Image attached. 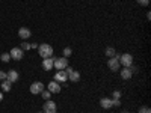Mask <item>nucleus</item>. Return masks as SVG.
<instances>
[{
    "mask_svg": "<svg viewBox=\"0 0 151 113\" xmlns=\"http://www.w3.org/2000/svg\"><path fill=\"white\" fill-rule=\"evenodd\" d=\"M71 54H73V50H71L70 47L64 48V57H68V56H71Z\"/></svg>",
    "mask_w": 151,
    "mask_h": 113,
    "instance_id": "nucleus-19",
    "label": "nucleus"
},
{
    "mask_svg": "<svg viewBox=\"0 0 151 113\" xmlns=\"http://www.w3.org/2000/svg\"><path fill=\"white\" fill-rule=\"evenodd\" d=\"M113 98L119 99V98H121V92H119V91H115V92H113Z\"/></svg>",
    "mask_w": 151,
    "mask_h": 113,
    "instance_id": "nucleus-25",
    "label": "nucleus"
},
{
    "mask_svg": "<svg viewBox=\"0 0 151 113\" xmlns=\"http://www.w3.org/2000/svg\"><path fill=\"white\" fill-rule=\"evenodd\" d=\"M53 62H55L53 57H47V59H44V60H42V68H44L45 71L53 69Z\"/></svg>",
    "mask_w": 151,
    "mask_h": 113,
    "instance_id": "nucleus-12",
    "label": "nucleus"
},
{
    "mask_svg": "<svg viewBox=\"0 0 151 113\" xmlns=\"http://www.w3.org/2000/svg\"><path fill=\"white\" fill-rule=\"evenodd\" d=\"M23 51H26V50H30V44L29 42H21V47H20Z\"/></svg>",
    "mask_w": 151,
    "mask_h": 113,
    "instance_id": "nucleus-20",
    "label": "nucleus"
},
{
    "mask_svg": "<svg viewBox=\"0 0 151 113\" xmlns=\"http://www.w3.org/2000/svg\"><path fill=\"white\" fill-rule=\"evenodd\" d=\"M9 56H11V59H14V60H21L23 56H24V51H23L20 47H14V48L11 50Z\"/></svg>",
    "mask_w": 151,
    "mask_h": 113,
    "instance_id": "nucleus-6",
    "label": "nucleus"
},
{
    "mask_svg": "<svg viewBox=\"0 0 151 113\" xmlns=\"http://www.w3.org/2000/svg\"><path fill=\"white\" fill-rule=\"evenodd\" d=\"M122 113H129V112H122Z\"/></svg>",
    "mask_w": 151,
    "mask_h": 113,
    "instance_id": "nucleus-29",
    "label": "nucleus"
},
{
    "mask_svg": "<svg viewBox=\"0 0 151 113\" xmlns=\"http://www.w3.org/2000/svg\"><path fill=\"white\" fill-rule=\"evenodd\" d=\"M40 113H44V112H40Z\"/></svg>",
    "mask_w": 151,
    "mask_h": 113,
    "instance_id": "nucleus-30",
    "label": "nucleus"
},
{
    "mask_svg": "<svg viewBox=\"0 0 151 113\" xmlns=\"http://www.w3.org/2000/svg\"><path fill=\"white\" fill-rule=\"evenodd\" d=\"M65 72H67V75H68V80H70V82H73V83H77V82L80 80V72L74 71L73 68L67 67V68H65Z\"/></svg>",
    "mask_w": 151,
    "mask_h": 113,
    "instance_id": "nucleus-3",
    "label": "nucleus"
},
{
    "mask_svg": "<svg viewBox=\"0 0 151 113\" xmlns=\"http://www.w3.org/2000/svg\"><path fill=\"white\" fill-rule=\"evenodd\" d=\"M38 53H40V56L44 57V59L52 57L53 56V47L50 44H41V45H38Z\"/></svg>",
    "mask_w": 151,
    "mask_h": 113,
    "instance_id": "nucleus-1",
    "label": "nucleus"
},
{
    "mask_svg": "<svg viewBox=\"0 0 151 113\" xmlns=\"http://www.w3.org/2000/svg\"><path fill=\"white\" fill-rule=\"evenodd\" d=\"M0 80H6V72L5 71H0Z\"/></svg>",
    "mask_w": 151,
    "mask_h": 113,
    "instance_id": "nucleus-26",
    "label": "nucleus"
},
{
    "mask_svg": "<svg viewBox=\"0 0 151 113\" xmlns=\"http://www.w3.org/2000/svg\"><path fill=\"white\" fill-rule=\"evenodd\" d=\"M67 67H68V57H59V59H55L53 62V68H56L58 71L65 69Z\"/></svg>",
    "mask_w": 151,
    "mask_h": 113,
    "instance_id": "nucleus-4",
    "label": "nucleus"
},
{
    "mask_svg": "<svg viewBox=\"0 0 151 113\" xmlns=\"http://www.w3.org/2000/svg\"><path fill=\"white\" fill-rule=\"evenodd\" d=\"M42 91H44V83H41V82H33V83L30 84V94L38 95V94H41Z\"/></svg>",
    "mask_w": 151,
    "mask_h": 113,
    "instance_id": "nucleus-7",
    "label": "nucleus"
},
{
    "mask_svg": "<svg viewBox=\"0 0 151 113\" xmlns=\"http://www.w3.org/2000/svg\"><path fill=\"white\" fill-rule=\"evenodd\" d=\"M32 48H38V44H35V42L30 44V50H32Z\"/></svg>",
    "mask_w": 151,
    "mask_h": 113,
    "instance_id": "nucleus-27",
    "label": "nucleus"
},
{
    "mask_svg": "<svg viewBox=\"0 0 151 113\" xmlns=\"http://www.w3.org/2000/svg\"><path fill=\"white\" fill-rule=\"evenodd\" d=\"M18 79H20V74H18V71H15V69H11L9 72H6V80H8L9 83H15V82H18Z\"/></svg>",
    "mask_w": 151,
    "mask_h": 113,
    "instance_id": "nucleus-9",
    "label": "nucleus"
},
{
    "mask_svg": "<svg viewBox=\"0 0 151 113\" xmlns=\"http://www.w3.org/2000/svg\"><path fill=\"white\" fill-rule=\"evenodd\" d=\"M107 67L112 69V71H118L119 69V54H115L113 57H110L109 59V62H107Z\"/></svg>",
    "mask_w": 151,
    "mask_h": 113,
    "instance_id": "nucleus-5",
    "label": "nucleus"
},
{
    "mask_svg": "<svg viewBox=\"0 0 151 113\" xmlns=\"http://www.w3.org/2000/svg\"><path fill=\"white\" fill-rule=\"evenodd\" d=\"M44 113H56V103L52 99H47L44 104Z\"/></svg>",
    "mask_w": 151,
    "mask_h": 113,
    "instance_id": "nucleus-10",
    "label": "nucleus"
},
{
    "mask_svg": "<svg viewBox=\"0 0 151 113\" xmlns=\"http://www.w3.org/2000/svg\"><path fill=\"white\" fill-rule=\"evenodd\" d=\"M41 97L47 101V99H50V97H52V92H50L48 89H47V91H42V92H41Z\"/></svg>",
    "mask_w": 151,
    "mask_h": 113,
    "instance_id": "nucleus-18",
    "label": "nucleus"
},
{
    "mask_svg": "<svg viewBox=\"0 0 151 113\" xmlns=\"http://www.w3.org/2000/svg\"><path fill=\"white\" fill-rule=\"evenodd\" d=\"M100 106L103 109H110L112 107V99L110 98H101L100 99Z\"/></svg>",
    "mask_w": 151,
    "mask_h": 113,
    "instance_id": "nucleus-14",
    "label": "nucleus"
},
{
    "mask_svg": "<svg viewBox=\"0 0 151 113\" xmlns=\"http://www.w3.org/2000/svg\"><path fill=\"white\" fill-rule=\"evenodd\" d=\"M2 99H3V94H0V101H2Z\"/></svg>",
    "mask_w": 151,
    "mask_h": 113,
    "instance_id": "nucleus-28",
    "label": "nucleus"
},
{
    "mask_svg": "<svg viewBox=\"0 0 151 113\" xmlns=\"http://www.w3.org/2000/svg\"><path fill=\"white\" fill-rule=\"evenodd\" d=\"M55 82H58V83H64V82H68V75H67V72H65V69H60V71H58L56 74H55Z\"/></svg>",
    "mask_w": 151,
    "mask_h": 113,
    "instance_id": "nucleus-8",
    "label": "nucleus"
},
{
    "mask_svg": "<svg viewBox=\"0 0 151 113\" xmlns=\"http://www.w3.org/2000/svg\"><path fill=\"white\" fill-rule=\"evenodd\" d=\"M30 30L27 27H20L18 29V36L21 38V39H27V38H30Z\"/></svg>",
    "mask_w": 151,
    "mask_h": 113,
    "instance_id": "nucleus-13",
    "label": "nucleus"
},
{
    "mask_svg": "<svg viewBox=\"0 0 151 113\" xmlns=\"http://www.w3.org/2000/svg\"><path fill=\"white\" fill-rule=\"evenodd\" d=\"M137 3H139L141 6H148V3H150V0H137Z\"/></svg>",
    "mask_w": 151,
    "mask_h": 113,
    "instance_id": "nucleus-24",
    "label": "nucleus"
},
{
    "mask_svg": "<svg viewBox=\"0 0 151 113\" xmlns=\"http://www.w3.org/2000/svg\"><path fill=\"white\" fill-rule=\"evenodd\" d=\"M132 75H133V74H132L130 68H124V69H121V77H122L124 80H129Z\"/></svg>",
    "mask_w": 151,
    "mask_h": 113,
    "instance_id": "nucleus-15",
    "label": "nucleus"
},
{
    "mask_svg": "<svg viewBox=\"0 0 151 113\" xmlns=\"http://www.w3.org/2000/svg\"><path fill=\"white\" fill-rule=\"evenodd\" d=\"M115 54H116L115 48H112V47H107V48H106V56H107V57H113Z\"/></svg>",
    "mask_w": 151,
    "mask_h": 113,
    "instance_id": "nucleus-17",
    "label": "nucleus"
},
{
    "mask_svg": "<svg viewBox=\"0 0 151 113\" xmlns=\"http://www.w3.org/2000/svg\"><path fill=\"white\" fill-rule=\"evenodd\" d=\"M47 87H48V91L52 92V94H59L60 92V84L58 82H50Z\"/></svg>",
    "mask_w": 151,
    "mask_h": 113,
    "instance_id": "nucleus-11",
    "label": "nucleus"
},
{
    "mask_svg": "<svg viewBox=\"0 0 151 113\" xmlns=\"http://www.w3.org/2000/svg\"><path fill=\"white\" fill-rule=\"evenodd\" d=\"M113 106L119 107V106H121V101H119V99H116V98H113V99H112V107H113Z\"/></svg>",
    "mask_w": 151,
    "mask_h": 113,
    "instance_id": "nucleus-22",
    "label": "nucleus"
},
{
    "mask_svg": "<svg viewBox=\"0 0 151 113\" xmlns=\"http://www.w3.org/2000/svg\"><path fill=\"white\" fill-rule=\"evenodd\" d=\"M0 59H2V62H9L11 56H9V53H3L2 56H0Z\"/></svg>",
    "mask_w": 151,
    "mask_h": 113,
    "instance_id": "nucleus-21",
    "label": "nucleus"
},
{
    "mask_svg": "<svg viewBox=\"0 0 151 113\" xmlns=\"http://www.w3.org/2000/svg\"><path fill=\"white\" fill-rule=\"evenodd\" d=\"M139 113H151V112H150V109H148L147 106H142V107L139 109Z\"/></svg>",
    "mask_w": 151,
    "mask_h": 113,
    "instance_id": "nucleus-23",
    "label": "nucleus"
},
{
    "mask_svg": "<svg viewBox=\"0 0 151 113\" xmlns=\"http://www.w3.org/2000/svg\"><path fill=\"white\" fill-rule=\"evenodd\" d=\"M119 65H122L124 68H129L133 65V56L130 53H124L119 54Z\"/></svg>",
    "mask_w": 151,
    "mask_h": 113,
    "instance_id": "nucleus-2",
    "label": "nucleus"
},
{
    "mask_svg": "<svg viewBox=\"0 0 151 113\" xmlns=\"http://www.w3.org/2000/svg\"><path fill=\"white\" fill-rule=\"evenodd\" d=\"M11 87H12V83H9L8 80H3V82H2V91H3V92H9Z\"/></svg>",
    "mask_w": 151,
    "mask_h": 113,
    "instance_id": "nucleus-16",
    "label": "nucleus"
}]
</instances>
